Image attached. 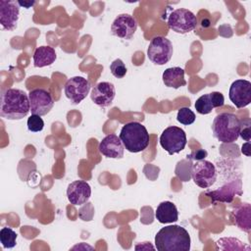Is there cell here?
Masks as SVG:
<instances>
[{"label":"cell","instance_id":"4316f807","mask_svg":"<svg viewBox=\"0 0 251 251\" xmlns=\"http://www.w3.org/2000/svg\"><path fill=\"white\" fill-rule=\"evenodd\" d=\"M44 127V122L40 116L37 115H31L27 119V128L30 131L38 132L41 131Z\"/></svg>","mask_w":251,"mask_h":251},{"label":"cell","instance_id":"4dcf8cb0","mask_svg":"<svg viewBox=\"0 0 251 251\" xmlns=\"http://www.w3.org/2000/svg\"><path fill=\"white\" fill-rule=\"evenodd\" d=\"M18 3H19V5H20V7H25V8H26V9H28V8H30L31 6H33L34 5V1H18Z\"/></svg>","mask_w":251,"mask_h":251},{"label":"cell","instance_id":"e0dca14e","mask_svg":"<svg viewBox=\"0 0 251 251\" xmlns=\"http://www.w3.org/2000/svg\"><path fill=\"white\" fill-rule=\"evenodd\" d=\"M242 194L241 191V180H231L226 183L222 187H218L215 190L207 191L206 195L209 196L213 202L220 201L229 203L232 201L235 194Z\"/></svg>","mask_w":251,"mask_h":251},{"label":"cell","instance_id":"8992f818","mask_svg":"<svg viewBox=\"0 0 251 251\" xmlns=\"http://www.w3.org/2000/svg\"><path fill=\"white\" fill-rule=\"evenodd\" d=\"M174 53L172 42L164 36H156L151 39L147 48V57L155 65L163 66L167 64Z\"/></svg>","mask_w":251,"mask_h":251},{"label":"cell","instance_id":"484cf974","mask_svg":"<svg viewBox=\"0 0 251 251\" xmlns=\"http://www.w3.org/2000/svg\"><path fill=\"white\" fill-rule=\"evenodd\" d=\"M111 74L117 78H123L126 75V67L121 59L114 60L110 65Z\"/></svg>","mask_w":251,"mask_h":251},{"label":"cell","instance_id":"5b68a950","mask_svg":"<svg viewBox=\"0 0 251 251\" xmlns=\"http://www.w3.org/2000/svg\"><path fill=\"white\" fill-rule=\"evenodd\" d=\"M167 23L173 31L180 34L194 30L198 24L196 16L191 11L183 8L174 10L170 14Z\"/></svg>","mask_w":251,"mask_h":251},{"label":"cell","instance_id":"8fae6325","mask_svg":"<svg viewBox=\"0 0 251 251\" xmlns=\"http://www.w3.org/2000/svg\"><path fill=\"white\" fill-rule=\"evenodd\" d=\"M228 96L236 108L246 107L251 103V82L246 79L234 80L229 87Z\"/></svg>","mask_w":251,"mask_h":251},{"label":"cell","instance_id":"6da1fadb","mask_svg":"<svg viewBox=\"0 0 251 251\" xmlns=\"http://www.w3.org/2000/svg\"><path fill=\"white\" fill-rule=\"evenodd\" d=\"M30 111L28 95L18 88H7L1 93L0 116L7 120H22Z\"/></svg>","mask_w":251,"mask_h":251},{"label":"cell","instance_id":"2e32d148","mask_svg":"<svg viewBox=\"0 0 251 251\" xmlns=\"http://www.w3.org/2000/svg\"><path fill=\"white\" fill-rule=\"evenodd\" d=\"M99 152L111 159H121L124 156L125 147L120 137L114 133L106 135L99 143Z\"/></svg>","mask_w":251,"mask_h":251},{"label":"cell","instance_id":"ba28073f","mask_svg":"<svg viewBox=\"0 0 251 251\" xmlns=\"http://www.w3.org/2000/svg\"><path fill=\"white\" fill-rule=\"evenodd\" d=\"M191 177L199 187L209 188L217 180L216 167L210 161L198 160L191 166Z\"/></svg>","mask_w":251,"mask_h":251},{"label":"cell","instance_id":"277c9868","mask_svg":"<svg viewBox=\"0 0 251 251\" xmlns=\"http://www.w3.org/2000/svg\"><path fill=\"white\" fill-rule=\"evenodd\" d=\"M240 120L232 113H222L215 117L212 131L215 138L223 143H232L239 137Z\"/></svg>","mask_w":251,"mask_h":251},{"label":"cell","instance_id":"3957f363","mask_svg":"<svg viewBox=\"0 0 251 251\" xmlns=\"http://www.w3.org/2000/svg\"><path fill=\"white\" fill-rule=\"evenodd\" d=\"M120 139L124 147L131 152L138 153L144 151L149 144V133L146 127L139 122L126 124L120 132Z\"/></svg>","mask_w":251,"mask_h":251},{"label":"cell","instance_id":"5bb4252c","mask_svg":"<svg viewBox=\"0 0 251 251\" xmlns=\"http://www.w3.org/2000/svg\"><path fill=\"white\" fill-rule=\"evenodd\" d=\"M91 196V187L84 180H75L67 187V197L69 202L75 206L85 204Z\"/></svg>","mask_w":251,"mask_h":251},{"label":"cell","instance_id":"7a4b0ae2","mask_svg":"<svg viewBox=\"0 0 251 251\" xmlns=\"http://www.w3.org/2000/svg\"><path fill=\"white\" fill-rule=\"evenodd\" d=\"M155 247L158 251H189L190 235L183 226H167L155 235Z\"/></svg>","mask_w":251,"mask_h":251},{"label":"cell","instance_id":"ac0fdd59","mask_svg":"<svg viewBox=\"0 0 251 251\" xmlns=\"http://www.w3.org/2000/svg\"><path fill=\"white\" fill-rule=\"evenodd\" d=\"M225 104V97L221 92L214 91L208 94L200 96L195 104V110L201 115H207L212 112L213 109L222 107Z\"/></svg>","mask_w":251,"mask_h":251},{"label":"cell","instance_id":"52a82bcc","mask_svg":"<svg viewBox=\"0 0 251 251\" xmlns=\"http://www.w3.org/2000/svg\"><path fill=\"white\" fill-rule=\"evenodd\" d=\"M187 143L185 131L178 126L165 128L160 136V144L170 155L182 151Z\"/></svg>","mask_w":251,"mask_h":251},{"label":"cell","instance_id":"f1b7e54d","mask_svg":"<svg viewBox=\"0 0 251 251\" xmlns=\"http://www.w3.org/2000/svg\"><path fill=\"white\" fill-rule=\"evenodd\" d=\"M192 155H194V157H190V158L196 159V160H202L207 156V152L205 150H198L197 152L193 153Z\"/></svg>","mask_w":251,"mask_h":251},{"label":"cell","instance_id":"83f0119b","mask_svg":"<svg viewBox=\"0 0 251 251\" xmlns=\"http://www.w3.org/2000/svg\"><path fill=\"white\" fill-rule=\"evenodd\" d=\"M239 136L245 141H250L251 136V121L250 119L240 121V129H239Z\"/></svg>","mask_w":251,"mask_h":251},{"label":"cell","instance_id":"cb8c5ba5","mask_svg":"<svg viewBox=\"0 0 251 251\" xmlns=\"http://www.w3.org/2000/svg\"><path fill=\"white\" fill-rule=\"evenodd\" d=\"M196 117L192 110H190L188 107H182L177 111L176 120L178 123L188 126L194 123Z\"/></svg>","mask_w":251,"mask_h":251},{"label":"cell","instance_id":"44dd1931","mask_svg":"<svg viewBox=\"0 0 251 251\" xmlns=\"http://www.w3.org/2000/svg\"><path fill=\"white\" fill-rule=\"evenodd\" d=\"M33 65L35 68H43L52 65L56 58V52L53 47L40 46L33 53Z\"/></svg>","mask_w":251,"mask_h":251},{"label":"cell","instance_id":"f546056e","mask_svg":"<svg viewBox=\"0 0 251 251\" xmlns=\"http://www.w3.org/2000/svg\"><path fill=\"white\" fill-rule=\"evenodd\" d=\"M249 149H250V141H247L246 143H244V144L242 145L241 152H242L244 155H246V156H250V151H249Z\"/></svg>","mask_w":251,"mask_h":251},{"label":"cell","instance_id":"603a6c76","mask_svg":"<svg viewBox=\"0 0 251 251\" xmlns=\"http://www.w3.org/2000/svg\"><path fill=\"white\" fill-rule=\"evenodd\" d=\"M18 234L11 227H2L0 230V242L4 248H13L16 245Z\"/></svg>","mask_w":251,"mask_h":251},{"label":"cell","instance_id":"9c48e42d","mask_svg":"<svg viewBox=\"0 0 251 251\" xmlns=\"http://www.w3.org/2000/svg\"><path fill=\"white\" fill-rule=\"evenodd\" d=\"M29 107L31 115L45 116L54 106V99L51 93L43 88L30 90L28 93Z\"/></svg>","mask_w":251,"mask_h":251},{"label":"cell","instance_id":"30bf717a","mask_svg":"<svg viewBox=\"0 0 251 251\" xmlns=\"http://www.w3.org/2000/svg\"><path fill=\"white\" fill-rule=\"evenodd\" d=\"M90 88L91 84L88 79L82 76H74L66 81L64 92L71 103L78 104L87 96Z\"/></svg>","mask_w":251,"mask_h":251},{"label":"cell","instance_id":"ffe728a7","mask_svg":"<svg viewBox=\"0 0 251 251\" xmlns=\"http://www.w3.org/2000/svg\"><path fill=\"white\" fill-rule=\"evenodd\" d=\"M162 78L166 86L175 89L186 85V80L184 78V70L179 67H172L166 69L162 75Z\"/></svg>","mask_w":251,"mask_h":251},{"label":"cell","instance_id":"d4e9b609","mask_svg":"<svg viewBox=\"0 0 251 251\" xmlns=\"http://www.w3.org/2000/svg\"><path fill=\"white\" fill-rule=\"evenodd\" d=\"M225 242L228 243L227 244H224V245H220L218 246L219 249L222 250H250L249 246H246L243 244V242H241L239 239L234 238V237H224L222 238Z\"/></svg>","mask_w":251,"mask_h":251},{"label":"cell","instance_id":"d6986e66","mask_svg":"<svg viewBox=\"0 0 251 251\" xmlns=\"http://www.w3.org/2000/svg\"><path fill=\"white\" fill-rule=\"evenodd\" d=\"M155 217L161 224H173L178 220V211L173 202L164 201L158 205Z\"/></svg>","mask_w":251,"mask_h":251},{"label":"cell","instance_id":"7c38bea8","mask_svg":"<svg viewBox=\"0 0 251 251\" xmlns=\"http://www.w3.org/2000/svg\"><path fill=\"white\" fill-rule=\"evenodd\" d=\"M137 28L136 20L129 14H121L113 22L111 32L121 39H131Z\"/></svg>","mask_w":251,"mask_h":251},{"label":"cell","instance_id":"9a60e30c","mask_svg":"<svg viewBox=\"0 0 251 251\" xmlns=\"http://www.w3.org/2000/svg\"><path fill=\"white\" fill-rule=\"evenodd\" d=\"M116 96V89L113 83L109 81H101L97 83L91 90L90 98L94 104L101 108L109 107Z\"/></svg>","mask_w":251,"mask_h":251},{"label":"cell","instance_id":"4fadbf2b","mask_svg":"<svg viewBox=\"0 0 251 251\" xmlns=\"http://www.w3.org/2000/svg\"><path fill=\"white\" fill-rule=\"evenodd\" d=\"M20 5L18 1H0V24L6 30H14L20 18Z\"/></svg>","mask_w":251,"mask_h":251},{"label":"cell","instance_id":"7402d4cb","mask_svg":"<svg viewBox=\"0 0 251 251\" xmlns=\"http://www.w3.org/2000/svg\"><path fill=\"white\" fill-rule=\"evenodd\" d=\"M251 207L248 203H243L242 205L236 207L233 212V218L235 225L243 231L249 232L251 229Z\"/></svg>","mask_w":251,"mask_h":251}]
</instances>
